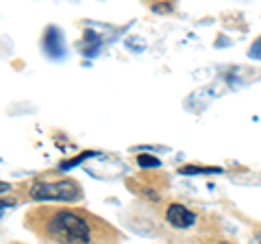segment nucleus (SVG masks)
Listing matches in <instances>:
<instances>
[{"mask_svg":"<svg viewBox=\"0 0 261 244\" xmlns=\"http://www.w3.org/2000/svg\"><path fill=\"white\" fill-rule=\"evenodd\" d=\"M222 244H228V242H222Z\"/></svg>","mask_w":261,"mask_h":244,"instance_id":"nucleus-9","label":"nucleus"},{"mask_svg":"<svg viewBox=\"0 0 261 244\" xmlns=\"http://www.w3.org/2000/svg\"><path fill=\"white\" fill-rule=\"evenodd\" d=\"M87 157H94V153H83V155L74 157L72 161H63V164H61V170H68V168H72V166H76V164H81V161H85Z\"/></svg>","mask_w":261,"mask_h":244,"instance_id":"nucleus-7","label":"nucleus"},{"mask_svg":"<svg viewBox=\"0 0 261 244\" xmlns=\"http://www.w3.org/2000/svg\"><path fill=\"white\" fill-rule=\"evenodd\" d=\"M31 197L35 201H76L81 199V188L70 179L55 183L37 181L31 185Z\"/></svg>","mask_w":261,"mask_h":244,"instance_id":"nucleus-2","label":"nucleus"},{"mask_svg":"<svg viewBox=\"0 0 261 244\" xmlns=\"http://www.w3.org/2000/svg\"><path fill=\"white\" fill-rule=\"evenodd\" d=\"M166 218H168L170 225L176 227V229H187V227H192L196 223V214H194V211H190L183 205H178V203H172V205L168 207Z\"/></svg>","mask_w":261,"mask_h":244,"instance_id":"nucleus-3","label":"nucleus"},{"mask_svg":"<svg viewBox=\"0 0 261 244\" xmlns=\"http://www.w3.org/2000/svg\"><path fill=\"white\" fill-rule=\"evenodd\" d=\"M198 173H222V170L220 168H196V166L181 168V175H198Z\"/></svg>","mask_w":261,"mask_h":244,"instance_id":"nucleus-6","label":"nucleus"},{"mask_svg":"<svg viewBox=\"0 0 261 244\" xmlns=\"http://www.w3.org/2000/svg\"><path fill=\"white\" fill-rule=\"evenodd\" d=\"M46 231L53 240L61 244H89L92 229L81 216L72 211H59L46 225Z\"/></svg>","mask_w":261,"mask_h":244,"instance_id":"nucleus-1","label":"nucleus"},{"mask_svg":"<svg viewBox=\"0 0 261 244\" xmlns=\"http://www.w3.org/2000/svg\"><path fill=\"white\" fill-rule=\"evenodd\" d=\"M250 55H252V57H257V59H261V39L250 48Z\"/></svg>","mask_w":261,"mask_h":244,"instance_id":"nucleus-8","label":"nucleus"},{"mask_svg":"<svg viewBox=\"0 0 261 244\" xmlns=\"http://www.w3.org/2000/svg\"><path fill=\"white\" fill-rule=\"evenodd\" d=\"M44 51L50 57H61L63 55V35L59 29L50 27L44 35Z\"/></svg>","mask_w":261,"mask_h":244,"instance_id":"nucleus-4","label":"nucleus"},{"mask_svg":"<svg viewBox=\"0 0 261 244\" xmlns=\"http://www.w3.org/2000/svg\"><path fill=\"white\" fill-rule=\"evenodd\" d=\"M137 164H140L142 168H154V166H159L161 161L157 157H152V155H140L137 157Z\"/></svg>","mask_w":261,"mask_h":244,"instance_id":"nucleus-5","label":"nucleus"}]
</instances>
